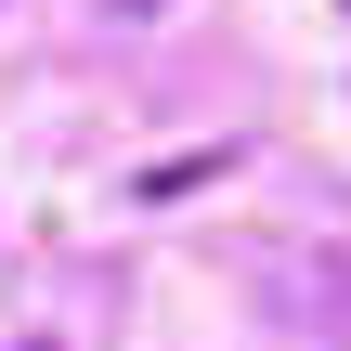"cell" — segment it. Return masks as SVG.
<instances>
[{
	"label": "cell",
	"mask_w": 351,
	"mask_h": 351,
	"mask_svg": "<svg viewBox=\"0 0 351 351\" xmlns=\"http://www.w3.org/2000/svg\"><path fill=\"white\" fill-rule=\"evenodd\" d=\"M104 13H169V0H104Z\"/></svg>",
	"instance_id": "6da1fadb"
},
{
	"label": "cell",
	"mask_w": 351,
	"mask_h": 351,
	"mask_svg": "<svg viewBox=\"0 0 351 351\" xmlns=\"http://www.w3.org/2000/svg\"><path fill=\"white\" fill-rule=\"evenodd\" d=\"M339 13H351V0H339Z\"/></svg>",
	"instance_id": "7a4b0ae2"
}]
</instances>
